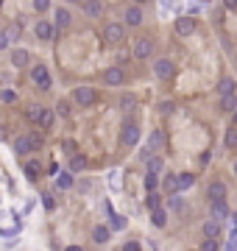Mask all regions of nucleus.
Here are the masks:
<instances>
[{
    "label": "nucleus",
    "instance_id": "1",
    "mask_svg": "<svg viewBox=\"0 0 237 251\" xmlns=\"http://www.w3.org/2000/svg\"><path fill=\"white\" fill-rule=\"evenodd\" d=\"M140 140H142V128H140V123H137L134 117H126L123 126H120V142H123L126 148H137Z\"/></svg>",
    "mask_w": 237,
    "mask_h": 251
},
{
    "label": "nucleus",
    "instance_id": "2",
    "mask_svg": "<svg viewBox=\"0 0 237 251\" xmlns=\"http://www.w3.org/2000/svg\"><path fill=\"white\" fill-rule=\"evenodd\" d=\"M45 145V137H42V131H28V134H23V137L14 140V151L23 157V154H34V151H39Z\"/></svg>",
    "mask_w": 237,
    "mask_h": 251
},
{
    "label": "nucleus",
    "instance_id": "3",
    "mask_svg": "<svg viewBox=\"0 0 237 251\" xmlns=\"http://www.w3.org/2000/svg\"><path fill=\"white\" fill-rule=\"evenodd\" d=\"M131 53H134L137 62H145V59H154L157 45H154V39H151V36H137L134 45H131Z\"/></svg>",
    "mask_w": 237,
    "mask_h": 251
},
{
    "label": "nucleus",
    "instance_id": "4",
    "mask_svg": "<svg viewBox=\"0 0 237 251\" xmlns=\"http://www.w3.org/2000/svg\"><path fill=\"white\" fill-rule=\"evenodd\" d=\"M101 34H103V42H106V45L117 47V45L126 42V25L123 23H106Z\"/></svg>",
    "mask_w": 237,
    "mask_h": 251
},
{
    "label": "nucleus",
    "instance_id": "5",
    "mask_svg": "<svg viewBox=\"0 0 237 251\" xmlns=\"http://www.w3.org/2000/svg\"><path fill=\"white\" fill-rule=\"evenodd\" d=\"M31 81H34V87L39 92L50 90V87H53V76H50L47 64H34V67H31Z\"/></svg>",
    "mask_w": 237,
    "mask_h": 251
},
{
    "label": "nucleus",
    "instance_id": "6",
    "mask_svg": "<svg viewBox=\"0 0 237 251\" xmlns=\"http://www.w3.org/2000/svg\"><path fill=\"white\" fill-rule=\"evenodd\" d=\"M73 103L90 109V106L98 103V90H92V87H76V90H73Z\"/></svg>",
    "mask_w": 237,
    "mask_h": 251
},
{
    "label": "nucleus",
    "instance_id": "7",
    "mask_svg": "<svg viewBox=\"0 0 237 251\" xmlns=\"http://www.w3.org/2000/svg\"><path fill=\"white\" fill-rule=\"evenodd\" d=\"M173 31L179 36H192L198 31V20L190 17V14H181V17H176V23H173Z\"/></svg>",
    "mask_w": 237,
    "mask_h": 251
},
{
    "label": "nucleus",
    "instance_id": "8",
    "mask_svg": "<svg viewBox=\"0 0 237 251\" xmlns=\"http://www.w3.org/2000/svg\"><path fill=\"white\" fill-rule=\"evenodd\" d=\"M154 76L159 81H173L176 78V64L170 59H154Z\"/></svg>",
    "mask_w": 237,
    "mask_h": 251
},
{
    "label": "nucleus",
    "instance_id": "9",
    "mask_svg": "<svg viewBox=\"0 0 237 251\" xmlns=\"http://www.w3.org/2000/svg\"><path fill=\"white\" fill-rule=\"evenodd\" d=\"M101 81L106 84V87H123L126 81H128V76H126L123 67H109V70H103Z\"/></svg>",
    "mask_w": 237,
    "mask_h": 251
},
{
    "label": "nucleus",
    "instance_id": "10",
    "mask_svg": "<svg viewBox=\"0 0 237 251\" xmlns=\"http://www.w3.org/2000/svg\"><path fill=\"white\" fill-rule=\"evenodd\" d=\"M34 36H36V39H42V42H50V39H56V25L47 23V20H36Z\"/></svg>",
    "mask_w": 237,
    "mask_h": 251
},
{
    "label": "nucleus",
    "instance_id": "11",
    "mask_svg": "<svg viewBox=\"0 0 237 251\" xmlns=\"http://www.w3.org/2000/svg\"><path fill=\"white\" fill-rule=\"evenodd\" d=\"M142 20H145V14H142V9H140L137 3L134 6H128V9L123 12V25H128V28H140Z\"/></svg>",
    "mask_w": 237,
    "mask_h": 251
},
{
    "label": "nucleus",
    "instance_id": "12",
    "mask_svg": "<svg viewBox=\"0 0 237 251\" xmlns=\"http://www.w3.org/2000/svg\"><path fill=\"white\" fill-rule=\"evenodd\" d=\"M42 131H50L53 128V123H56V112L53 109H45V106H39V114H36V120H34Z\"/></svg>",
    "mask_w": 237,
    "mask_h": 251
},
{
    "label": "nucleus",
    "instance_id": "13",
    "mask_svg": "<svg viewBox=\"0 0 237 251\" xmlns=\"http://www.w3.org/2000/svg\"><path fill=\"white\" fill-rule=\"evenodd\" d=\"M81 9H84V14L90 17V20H98V17H103V0H81L79 3Z\"/></svg>",
    "mask_w": 237,
    "mask_h": 251
},
{
    "label": "nucleus",
    "instance_id": "14",
    "mask_svg": "<svg viewBox=\"0 0 237 251\" xmlns=\"http://www.w3.org/2000/svg\"><path fill=\"white\" fill-rule=\"evenodd\" d=\"M206 195H209V201H221V198L229 195V187H226L221 179H215V182H209V187H206Z\"/></svg>",
    "mask_w": 237,
    "mask_h": 251
},
{
    "label": "nucleus",
    "instance_id": "15",
    "mask_svg": "<svg viewBox=\"0 0 237 251\" xmlns=\"http://www.w3.org/2000/svg\"><path fill=\"white\" fill-rule=\"evenodd\" d=\"M165 145H168V134H165L162 128H154V131H151V137H148V148L157 154V151H162Z\"/></svg>",
    "mask_w": 237,
    "mask_h": 251
},
{
    "label": "nucleus",
    "instance_id": "16",
    "mask_svg": "<svg viewBox=\"0 0 237 251\" xmlns=\"http://www.w3.org/2000/svg\"><path fill=\"white\" fill-rule=\"evenodd\" d=\"M87 168H90V159H87L84 154H79V151H76V154H70V165H67L70 173H84Z\"/></svg>",
    "mask_w": 237,
    "mask_h": 251
},
{
    "label": "nucleus",
    "instance_id": "17",
    "mask_svg": "<svg viewBox=\"0 0 237 251\" xmlns=\"http://www.w3.org/2000/svg\"><path fill=\"white\" fill-rule=\"evenodd\" d=\"M212 218L215 220H229L232 218V209H229V204H226V198H221V201H212Z\"/></svg>",
    "mask_w": 237,
    "mask_h": 251
},
{
    "label": "nucleus",
    "instance_id": "18",
    "mask_svg": "<svg viewBox=\"0 0 237 251\" xmlns=\"http://www.w3.org/2000/svg\"><path fill=\"white\" fill-rule=\"evenodd\" d=\"M109 237H112V229L109 226H92V240H95V246H106L109 243Z\"/></svg>",
    "mask_w": 237,
    "mask_h": 251
},
{
    "label": "nucleus",
    "instance_id": "19",
    "mask_svg": "<svg viewBox=\"0 0 237 251\" xmlns=\"http://www.w3.org/2000/svg\"><path fill=\"white\" fill-rule=\"evenodd\" d=\"M56 31H64V28H70V23H73V14H70V9H64V6H62V9H56Z\"/></svg>",
    "mask_w": 237,
    "mask_h": 251
},
{
    "label": "nucleus",
    "instance_id": "20",
    "mask_svg": "<svg viewBox=\"0 0 237 251\" xmlns=\"http://www.w3.org/2000/svg\"><path fill=\"white\" fill-rule=\"evenodd\" d=\"M151 223H154L157 229H165V226H168V212H165V206H162V204L151 209Z\"/></svg>",
    "mask_w": 237,
    "mask_h": 251
},
{
    "label": "nucleus",
    "instance_id": "21",
    "mask_svg": "<svg viewBox=\"0 0 237 251\" xmlns=\"http://www.w3.org/2000/svg\"><path fill=\"white\" fill-rule=\"evenodd\" d=\"M28 62H31V53H28V50H23V47H17V50H12V64H14L17 70L28 67Z\"/></svg>",
    "mask_w": 237,
    "mask_h": 251
},
{
    "label": "nucleus",
    "instance_id": "22",
    "mask_svg": "<svg viewBox=\"0 0 237 251\" xmlns=\"http://www.w3.org/2000/svg\"><path fill=\"white\" fill-rule=\"evenodd\" d=\"M39 176H42V162H39V159H28V162H25V179L36 182Z\"/></svg>",
    "mask_w": 237,
    "mask_h": 251
},
{
    "label": "nucleus",
    "instance_id": "23",
    "mask_svg": "<svg viewBox=\"0 0 237 251\" xmlns=\"http://www.w3.org/2000/svg\"><path fill=\"white\" fill-rule=\"evenodd\" d=\"M223 148L226 151H237V126L235 123L223 131Z\"/></svg>",
    "mask_w": 237,
    "mask_h": 251
},
{
    "label": "nucleus",
    "instance_id": "24",
    "mask_svg": "<svg viewBox=\"0 0 237 251\" xmlns=\"http://www.w3.org/2000/svg\"><path fill=\"white\" fill-rule=\"evenodd\" d=\"M192 184H195V176H192V173H176V187H179V193H187Z\"/></svg>",
    "mask_w": 237,
    "mask_h": 251
},
{
    "label": "nucleus",
    "instance_id": "25",
    "mask_svg": "<svg viewBox=\"0 0 237 251\" xmlns=\"http://www.w3.org/2000/svg\"><path fill=\"white\" fill-rule=\"evenodd\" d=\"M162 193L165 195L179 193V187H176V173H165V176H162Z\"/></svg>",
    "mask_w": 237,
    "mask_h": 251
},
{
    "label": "nucleus",
    "instance_id": "26",
    "mask_svg": "<svg viewBox=\"0 0 237 251\" xmlns=\"http://www.w3.org/2000/svg\"><path fill=\"white\" fill-rule=\"evenodd\" d=\"M235 109H237V92L221 95V112H235Z\"/></svg>",
    "mask_w": 237,
    "mask_h": 251
},
{
    "label": "nucleus",
    "instance_id": "27",
    "mask_svg": "<svg viewBox=\"0 0 237 251\" xmlns=\"http://www.w3.org/2000/svg\"><path fill=\"white\" fill-rule=\"evenodd\" d=\"M204 237H221V220H215V218L204 220Z\"/></svg>",
    "mask_w": 237,
    "mask_h": 251
},
{
    "label": "nucleus",
    "instance_id": "28",
    "mask_svg": "<svg viewBox=\"0 0 237 251\" xmlns=\"http://www.w3.org/2000/svg\"><path fill=\"white\" fill-rule=\"evenodd\" d=\"M215 90H218V95H226V92H237V81L226 76V78L218 81V87H215Z\"/></svg>",
    "mask_w": 237,
    "mask_h": 251
},
{
    "label": "nucleus",
    "instance_id": "29",
    "mask_svg": "<svg viewBox=\"0 0 237 251\" xmlns=\"http://www.w3.org/2000/svg\"><path fill=\"white\" fill-rule=\"evenodd\" d=\"M145 162H148V171H151V173H162V171H165V159H162L159 154H151Z\"/></svg>",
    "mask_w": 237,
    "mask_h": 251
},
{
    "label": "nucleus",
    "instance_id": "30",
    "mask_svg": "<svg viewBox=\"0 0 237 251\" xmlns=\"http://www.w3.org/2000/svg\"><path fill=\"white\" fill-rule=\"evenodd\" d=\"M126 226H128V220H126L123 215H117V212H109V229H114V232H123Z\"/></svg>",
    "mask_w": 237,
    "mask_h": 251
},
{
    "label": "nucleus",
    "instance_id": "31",
    "mask_svg": "<svg viewBox=\"0 0 237 251\" xmlns=\"http://www.w3.org/2000/svg\"><path fill=\"white\" fill-rule=\"evenodd\" d=\"M53 112H56V117H64V120H70V117H73V106H70V101H59Z\"/></svg>",
    "mask_w": 237,
    "mask_h": 251
},
{
    "label": "nucleus",
    "instance_id": "32",
    "mask_svg": "<svg viewBox=\"0 0 237 251\" xmlns=\"http://www.w3.org/2000/svg\"><path fill=\"white\" fill-rule=\"evenodd\" d=\"M137 106V95H131V92H128V95H123V98H120V109H126V112H128V109H134Z\"/></svg>",
    "mask_w": 237,
    "mask_h": 251
},
{
    "label": "nucleus",
    "instance_id": "33",
    "mask_svg": "<svg viewBox=\"0 0 237 251\" xmlns=\"http://www.w3.org/2000/svg\"><path fill=\"white\" fill-rule=\"evenodd\" d=\"M145 204H148V209H154V206H159V204H162V195H159L157 190H148Z\"/></svg>",
    "mask_w": 237,
    "mask_h": 251
},
{
    "label": "nucleus",
    "instance_id": "34",
    "mask_svg": "<svg viewBox=\"0 0 237 251\" xmlns=\"http://www.w3.org/2000/svg\"><path fill=\"white\" fill-rule=\"evenodd\" d=\"M159 187V173H145V190H157Z\"/></svg>",
    "mask_w": 237,
    "mask_h": 251
},
{
    "label": "nucleus",
    "instance_id": "35",
    "mask_svg": "<svg viewBox=\"0 0 237 251\" xmlns=\"http://www.w3.org/2000/svg\"><path fill=\"white\" fill-rule=\"evenodd\" d=\"M170 209H173V212H181V209H184V201L179 198V193L170 195Z\"/></svg>",
    "mask_w": 237,
    "mask_h": 251
},
{
    "label": "nucleus",
    "instance_id": "36",
    "mask_svg": "<svg viewBox=\"0 0 237 251\" xmlns=\"http://www.w3.org/2000/svg\"><path fill=\"white\" fill-rule=\"evenodd\" d=\"M34 12L47 14V12H50V0H34Z\"/></svg>",
    "mask_w": 237,
    "mask_h": 251
},
{
    "label": "nucleus",
    "instance_id": "37",
    "mask_svg": "<svg viewBox=\"0 0 237 251\" xmlns=\"http://www.w3.org/2000/svg\"><path fill=\"white\" fill-rule=\"evenodd\" d=\"M218 249V237H206L201 240V251H215Z\"/></svg>",
    "mask_w": 237,
    "mask_h": 251
},
{
    "label": "nucleus",
    "instance_id": "38",
    "mask_svg": "<svg viewBox=\"0 0 237 251\" xmlns=\"http://www.w3.org/2000/svg\"><path fill=\"white\" fill-rule=\"evenodd\" d=\"M6 34H9V39H20V23H14L6 28Z\"/></svg>",
    "mask_w": 237,
    "mask_h": 251
},
{
    "label": "nucleus",
    "instance_id": "39",
    "mask_svg": "<svg viewBox=\"0 0 237 251\" xmlns=\"http://www.w3.org/2000/svg\"><path fill=\"white\" fill-rule=\"evenodd\" d=\"M62 148H64V154H76V151H79V145H76V142H73V140H64V142H62Z\"/></svg>",
    "mask_w": 237,
    "mask_h": 251
},
{
    "label": "nucleus",
    "instance_id": "40",
    "mask_svg": "<svg viewBox=\"0 0 237 251\" xmlns=\"http://www.w3.org/2000/svg\"><path fill=\"white\" fill-rule=\"evenodd\" d=\"M159 112H162V114H173V101H162V103H159Z\"/></svg>",
    "mask_w": 237,
    "mask_h": 251
},
{
    "label": "nucleus",
    "instance_id": "41",
    "mask_svg": "<svg viewBox=\"0 0 237 251\" xmlns=\"http://www.w3.org/2000/svg\"><path fill=\"white\" fill-rule=\"evenodd\" d=\"M36 114H39V106H28V109H25V117H28L31 123L36 120Z\"/></svg>",
    "mask_w": 237,
    "mask_h": 251
},
{
    "label": "nucleus",
    "instance_id": "42",
    "mask_svg": "<svg viewBox=\"0 0 237 251\" xmlns=\"http://www.w3.org/2000/svg\"><path fill=\"white\" fill-rule=\"evenodd\" d=\"M9 42H12V39H9V34H6V31H0V50H6V47H9Z\"/></svg>",
    "mask_w": 237,
    "mask_h": 251
},
{
    "label": "nucleus",
    "instance_id": "43",
    "mask_svg": "<svg viewBox=\"0 0 237 251\" xmlns=\"http://www.w3.org/2000/svg\"><path fill=\"white\" fill-rule=\"evenodd\" d=\"M123 251H140V243H137V240H128V243H123Z\"/></svg>",
    "mask_w": 237,
    "mask_h": 251
},
{
    "label": "nucleus",
    "instance_id": "44",
    "mask_svg": "<svg viewBox=\"0 0 237 251\" xmlns=\"http://www.w3.org/2000/svg\"><path fill=\"white\" fill-rule=\"evenodd\" d=\"M59 184H62V187H70V184H73V176H59Z\"/></svg>",
    "mask_w": 237,
    "mask_h": 251
},
{
    "label": "nucleus",
    "instance_id": "45",
    "mask_svg": "<svg viewBox=\"0 0 237 251\" xmlns=\"http://www.w3.org/2000/svg\"><path fill=\"white\" fill-rule=\"evenodd\" d=\"M223 6L229 12H237V0H223Z\"/></svg>",
    "mask_w": 237,
    "mask_h": 251
},
{
    "label": "nucleus",
    "instance_id": "46",
    "mask_svg": "<svg viewBox=\"0 0 237 251\" xmlns=\"http://www.w3.org/2000/svg\"><path fill=\"white\" fill-rule=\"evenodd\" d=\"M14 98H17V95H14V92H12V90H6V92H3V101H9V103H12V101H14Z\"/></svg>",
    "mask_w": 237,
    "mask_h": 251
},
{
    "label": "nucleus",
    "instance_id": "47",
    "mask_svg": "<svg viewBox=\"0 0 237 251\" xmlns=\"http://www.w3.org/2000/svg\"><path fill=\"white\" fill-rule=\"evenodd\" d=\"M137 6H142V3H151V0H134Z\"/></svg>",
    "mask_w": 237,
    "mask_h": 251
},
{
    "label": "nucleus",
    "instance_id": "48",
    "mask_svg": "<svg viewBox=\"0 0 237 251\" xmlns=\"http://www.w3.org/2000/svg\"><path fill=\"white\" fill-rule=\"evenodd\" d=\"M64 3H70V6H73V3H81V0H64Z\"/></svg>",
    "mask_w": 237,
    "mask_h": 251
},
{
    "label": "nucleus",
    "instance_id": "49",
    "mask_svg": "<svg viewBox=\"0 0 237 251\" xmlns=\"http://www.w3.org/2000/svg\"><path fill=\"white\" fill-rule=\"evenodd\" d=\"M232 171H235V179H237V162H235V168H232Z\"/></svg>",
    "mask_w": 237,
    "mask_h": 251
},
{
    "label": "nucleus",
    "instance_id": "50",
    "mask_svg": "<svg viewBox=\"0 0 237 251\" xmlns=\"http://www.w3.org/2000/svg\"><path fill=\"white\" fill-rule=\"evenodd\" d=\"M232 114H235V126H237V109H235V112H232Z\"/></svg>",
    "mask_w": 237,
    "mask_h": 251
},
{
    "label": "nucleus",
    "instance_id": "51",
    "mask_svg": "<svg viewBox=\"0 0 237 251\" xmlns=\"http://www.w3.org/2000/svg\"><path fill=\"white\" fill-rule=\"evenodd\" d=\"M0 9H3V0H0Z\"/></svg>",
    "mask_w": 237,
    "mask_h": 251
}]
</instances>
